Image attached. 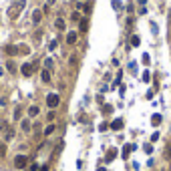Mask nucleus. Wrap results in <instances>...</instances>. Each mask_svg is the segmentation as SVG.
<instances>
[{"label":"nucleus","mask_w":171,"mask_h":171,"mask_svg":"<svg viewBox=\"0 0 171 171\" xmlns=\"http://www.w3.org/2000/svg\"><path fill=\"white\" fill-rule=\"evenodd\" d=\"M4 50H6V54H10V56H16V54H18V46L16 44H8Z\"/></svg>","instance_id":"obj_5"},{"label":"nucleus","mask_w":171,"mask_h":171,"mask_svg":"<svg viewBox=\"0 0 171 171\" xmlns=\"http://www.w3.org/2000/svg\"><path fill=\"white\" fill-rule=\"evenodd\" d=\"M6 69H8L10 72H14V71H16V66H14V63H8V66H6Z\"/></svg>","instance_id":"obj_31"},{"label":"nucleus","mask_w":171,"mask_h":171,"mask_svg":"<svg viewBox=\"0 0 171 171\" xmlns=\"http://www.w3.org/2000/svg\"><path fill=\"white\" fill-rule=\"evenodd\" d=\"M54 26H56V30H65L66 24H65V20H63V18H59L56 22H54Z\"/></svg>","instance_id":"obj_13"},{"label":"nucleus","mask_w":171,"mask_h":171,"mask_svg":"<svg viewBox=\"0 0 171 171\" xmlns=\"http://www.w3.org/2000/svg\"><path fill=\"white\" fill-rule=\"evenodd\" d=\"M24 6H26V2H24V0H14L12 4L8 6V18H10V20L18 18V14L24 10Z\"/></svg>","instance_id":"obj_1"},{"label":"nucleus","mask_w":171,"mask_h":171,"mask_svg":"<svg viewBox=\"0 0 171 171\" xmlns=\"http://www.w3.org/2000/svg\"><path fill=\"white\" fill-rule=\"evenodd\" d=\"M40 79L44 81V83H50V72L44 69V71H42V75H40Z\"/></svg>","instance_id":"obj_14"},{"label":"nucleus","mask_w":171,"mask_h":171,"mask_svg":"<svg viewBox=\"0 0 171 171\" xmlns=\"http://www.w3.org/2000/svg\"><path fill=\"white\" fill-rule=\"evenodd\" d=\"M40 18H42V12H40V10H34V12H32V22H34V24H38Z\"/></svg>","instance_id":"obj_10"},{"label":"nucleus","mask_w":171,"mask_h":171,"mask_svg":"<svg viewBox=\"0 0 171 171\" xmlns=\"http://www.w3.org/2000/svg\"><path fill=\"white\" fill-rule=\"evenodd\" d=\"M6 155V143H0V157Z\"/></svg>","instance_id":"obj_20"},{"label":"nucleus","mask_w":171,"mask_h":171,"mask_svg":"<svg viewBox=\"0 0 171 171\" xmlns=\"http://www.w3.org/2000/svg\"><path fill=\"white\" fill-rule=\"evenodd\" d=\"M83 10L89 14V12H91V4H89V2H85V4H83Z\"/></svg>","instance_id":"obj_26"},{"label":"nucleus","mask_w":171,"mask_h":171,"mask_svg":"<svg viewBox=\"0 0 171 171\" xmlns=\"http://www.w3.org/2000/svg\"><path fill=\"white\" fill-rule=\"evenodd\" d=\"M28 115H30V117H36V115H38V107H30V109H28Z\"/></svg>","instance_id":"obj_16"},{"label":"nucleus","mask_w":171,"mask_h":171,"mask_svg":"<svg viewBox=\"0 0 171 171\" xmlns=\"http://www.w3.org/2000/svg\"><path fill=\"white\" fill-rule=\"evenodd\" d=\"M79 26H81V30H83V32H87V30H89V18H81Z\"/></svg>","instance_id":"obj_9"},{"label":"nucleus","mask_w":171,"mask_h":171,"mask_svg":"<svg viewBox=\"0 0 171 171\" xmlns=\"http://www.w3.org/2000/svg\"><path fill=\"white\" fill-rule=\"evenodd\" d=\"M165 157L171 159V145H167V149H165Z\"/></svg>","instance_id":"obj_27"},{"label":"nucleus","mask_w":171,"mask_h":171,"mask_svg":"<svg viewBox=\"0 0 171 171\" xmlns=\"http://www.w3.org/2000/svg\"><path fill=\"white\" fill-rule=\"evenodd\" d=\"M97 171H105V167H99V169H97Z\"/></svg>","instance_id":"obj_34"},{"label":"nucleus","mask_w":171,"mask_h":171,"mask_svg":"<svg viewBox=\"0 0 171 171\" xmlns=\"http://www.w3.org/2000/svg\"><path fill=\"white\" fill-rule=\"evenodd\" d=\"M133 149H135V145H125V147H123V159L129 157V153H131Z\"/></svg>","instance_id":"obj_8"},{"label":"nucleus","mask_w":171,"mask_h":171,"mask_svg":"<svg viewBox=\"0 0 171 171\" xmlns=\"http://www.w3.org/2000/svg\"><path fill=\"white\" fill-rule=\"evenodd\" d=\"M20 115H22V109L16 107V111H14V119H20Z\"/></svg>","instance_id":"obj_24"},{"label":"nucleus","mask_w":171,"mask_h":171,"mask_svg":"<svg viewBox=\"0 0 171 171\" xmlns=\"http://www.w3.org/2000/svg\"><path fill=\"white\" fill-rule=\"evenodd\" d=\"M20 127H22V131H24V133H28V131H30V121H28V119H24Z\"/></svg>","instance_id":"obj_15"},{"label":"nucleus","mask_w":171,"mask_h":171,"mask_svg":"<svg viewBox=\"0 0 171 171\" xmlns=\"http://www.w3.org/2000/svg\"><path fill=\"white\" fill-rule=\"evenodd\" d=\"M26 163H28V157H26V155H16V157H14V165H16L18 169H24Z\"/></svg>","instance_id":"obj_4"},{"label":"nucleus","mask_w":171,"mask_h":171,"mask_svg":"<svg viewBox=\"0 0 171 171\" xmlns=\"http://www.w3.org/2000/svg\"><path fill=\"white\" fill-rule=\"evenodd\" d=\"M53 133H54V125H48L44 129V135H53Z\"/></svg>","instance_id":"obj_21"},{"label":"nucleus","mask_w":171,"mask_h":171,"mask_svg":"<svg viewBox=\"0 0 171 171\" xmlns=\"http://www.w3.org/2000/svg\"><path fill=\"white\" fill-rule=\"evenodd\" d=\"M115 157H117V149H109L107 151V161H113Z\"/></svg>","instance_id":"obj_12"},{"label":"nucleus","mask_w":171,"mask_h":171,"mask_svg":"<svg viewBox=\"0 0 171 171\" xmlns=\"http://www.w3.org/2000/svg\"><path fill=\"white\" fill-rule=\"evenodd\" d=\"M77 38H79V34L75 32V30L66 34V42H69V44H75V42H77Z\"/></svg>","instance_id":"obj_6"},{"label":"nucleus","mask_w":171,"mask_h":171,"mask_svg":"<svg viewBox=\"0 0 171 171\" xmlns=\"http://www.w3.org/2000/svg\"><path fill=\"white\" fill-rule=\"evenodd\" d=\"M56 44H59L56 40H50V44H48V48H50V50H54V48H56Z\"/></svg>","instance_id":"obj_29"},{"label":"nucleus","mask_w":171,"mask_h":171,"mask_svg":"<svg viewBox=\"0 0 171 171\" xmlns=\"http://www.w3.org/2000/svg\"><path fill=\"white\" fill-rule=\"evenodd\" d=\"M103 113H105V115L113 113V107H111V105H105V107H103Z\"/></svg>","instance_id":"obj_23"},{"label":"nucleus","mask_w":171,"mask_h":171,"mask_svg":"<svg viewBox=\"0 0 171 171\" xmlns=\"http://www.w3.org/2000/svg\"><path fill=\"white\" fill-rule=\"evenodd\" d=\"M107 127H109L107 123H101V125H99V131H107Z\"/></svg>","instance_id":"obj_32"},{"label":"nucleus","mask_w":171,"mask_h":171,"mask_svg":"<svg viewBox=\"0 0 171 171\" xmlns=\"http://www.w3.org/2000/svg\"><path fill=\"white\" fill-rule=\"evenodd\" d=\"M53 65H54V63H53V59H46V60H44V66H46V71H48V69H53Z\"/></svg>","instance_id":"obj_22"},{"label":"nucleus","mask_w":171,"mask_h":171,"mask_svg":"<svg viewBox=\"0 0 171 171\" xmlns=\"http://www.w3.org/2000/svg\"><path fill=\"white\" fill-rule=\"evenodd\" d=\"M28 53H30L28 44H18V54H28Z\"/></svg>","instance_id":"obj_11"},{"label":"nucleus","mask_w":171,"mask_h":171,"mask_svg":"<svg viewBox=\"0 0 171 171\" xmlns=\"http://www.w3.org/2000/svg\"><path fill=\"white\" fill-rule=\"evenodd\" d=\"M14 137V131H12V129H8V131H6V139H8V141H10V139H12Z\"/></svg>","instance_id":"obj_28"},{"label":"nucleus","mask_w":171,"mask_h":171,"mask_svg":"<svg viewBox=\"0 0 171 171\" xmlns=\"http://www.w3.org/2000/svg\"><path fill=\"white\" fill-rule=\"evenodd\" d=\"M169 22H171V10H169Z\"/></svg>","instance_id":"obj_35"},{"label":"nucleus","mask_w":171,"mask_h":171,"mask_svg":"<svg viewBox=\"0 0 171 171\" xmlns=\"http://www.w3.org/2000/svg\"><path fill=\"white\" fill-rule=\"evenodd\" d=\"M141 79H143L145 83H147V81L151 79V75H149V71H145V72H143V77H141Z\"/></svg>","instance_id":"obj_25"},{"label":"nucleus","mask_w":171,"mask_h":171,"mask_svg":"<svg viewBox=\"0 0 171 171\" xmlns=\"http://www.w3.org/2000/svg\"><path fill=\"white\" fill-rule=\"evenodd\" d=\"M111 129H115V131L123 129V119H115V121L111 123Z\"/></svg>","instance_id":"obj_7"},{"label":"nucleus","mask_w":171,"mask_h":171,"mask_svg":"<svg viewBox=\"0 0 171 171\" xmlns=\"http://www.w3.org/2000/svg\"><path fill=\"white\" fill-rule=\"evenodd\" d=\"M141 60H143V65H149V60H151V59H149V54H143V59H141Z\"/></svg>","instance_id":"obj_30"},{"label":"nucleus","mask_w":171,"mask_h":171,"mask_svg":"<svg viewBox=\"0 0 171 171\" xmlns=\"http://www.w3.org/2000/svg\"><path fill=\"white\" fill-rule=\"evenodd\" d=\"M157 139H159V133H153V135H151V141H153V143H155Z\"/></svg>","instance_id":"obj_33"},{"label":"nucleus","mask_w":171,"mask_h":171,"mask_svg":"<svg viewBox=\"0 0 171 171\" xmlns=\"http://www.w3.org/2000/svg\"><path fill=\"white\" fill-rule=\"evenodd\" d=\"M71 20H72V22H81V14L79 12H72L71 14Z\"/></svg>","instance_id":"obj_19"},{"label":"nucleus","mask_w":171,"mask_h":171,"mask_svg":"<svg viewBox=\"0 0 171 171\" xmlns=\"http://www.w3.org/2000/svg\"><path fill=\"white\" fill-rule=\"evenodd\" d=\"M53 2H54V0H48V4H53Z\"/></svg>","instance_id":"obj_36"},{"label":"nucleus","mask_w":171,"mask_h":171,"mask_svg":"<svg viewBox=\"0 0 171 171\" xmlns=\"http://www.w3.org/2000/svg\"><path fill=\"white\" fill-rule=\"evenodd\" d=\"M59 103H60V97L56 95V93H50V95L46 97V105L50 107V109H56V107H59Z\"/></svg>","instance_id":"obj_2"},{"label":"nucleus","mask_w":171,"mask_h":171,"mask_svg":"<svg viewBox=\"0 0 171 171\" xmlns=\"http://www.w3.org/2000/svg\"><path fill=\"white\" fill-rule=\"evenodd\" d=\"M151 123H153V125H159V123H161V115H153Z\"/></svg>","instance_id":"obj_18"},{"label":"nucleus","mask_w":171,"mask_h":171,"mask_svg":"<svg viewBox=\"0 0 171 171\" xmlns=\"http://www.w3.org/2000/svg\"><path fill=\"white\" fill-rule=\"evenodd\" d=\"M36 69H38V65H36V63H34V65H28V63H24V65L20 66V71H22V75H24V77H30V75H32Z\"/></svg>","instance_id":"obj_3"},{"label":"nucleus","mask_w":171,"mask_h":171,"mask_svg":"<svg viewBox=\"0 0 171 171\" xmlns=\"http://www.w3.org/2000/svg\"><path fill=\"white\" fill-rule=\"evenodd\" d=\"M141 44V38L139 36H131V46H139Z\"/></svg>","instance_id":"obj_17"}]
</instances>
